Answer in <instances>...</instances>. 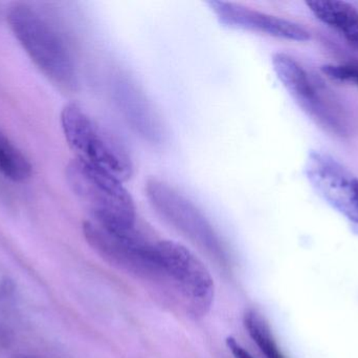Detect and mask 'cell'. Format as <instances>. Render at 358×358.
I'll return each mask as SVG.
<instances>
[{
	"label": "cell",
	"instance_id": "4fadbf2b",
	"mask_svg": "<svg viewBox=\"0 0 358 358\" xmlns=\"http://www.w3.org/2000/svg\"><path fill=\"white\" fill-rule=\"evenodd\" d=\"M322 71L334 81L353 83L358 86V67L351 64H327Z\"/></svg>",
	"mask_w": 358,
	"mask_h": 358
},
{
	"label": "cell",
	"instance_id": "30bf717a",
	"mask_svg": "<svg viewBox=\"0 0 358 358\" xmlns=\"http://www.w3.org/2000/svg\"><path fill=\"white\" fill-rule=\"evenodd\" d=\"M315 18L338 32L358 50V11L352 4L338 0L307 2Z\"/></svg>",
	"mask_w": 358,
	"mask_h": 358
},
{
	"label": "cell",
	"instance_id": "52a82bcc",
	"mask_svg": "<svg viewBox=\"0 0 358 358\" xmlns=\"http://www.w3.org/2000/svg\"><path fill=\"white\" fill-rule=\"evenodd\" d=\"M309 182L334 209L358 224V178L329 153L313 151L306 163Z\"/></svg>",
	"mask_w": 358,
	"mask_h": 358
},
{
	"label": "cell",
	"instance_id": "7c38bea8",
	"mask_svg": "<svg viewBox=\"0 0 358 358\" xmlns=\"http://www.w3.org/2000/svg\"><path fill=\"white\" fill-rule=\"evenodd\" d=\"M244 327L250 338L266 358H285L282 354L271 328L262 315L256 310H248L244 315Z\"/></svg>",
	"mask_w": 358,
	"mask_h": 358
},
{
	"label": "cell",
	"instance_id": "7a4b0ae2",
	"mask_svg": "<svg viewBox=\"0 0 358 358\" xmlns=\"http://www.w3.org/2000/svg\"><path fill=\"white\" fill-rule=\"evenodd\" d=\"M67 180L92 221L115 233L136 230V205L123 182L76 159L67 167Z\"/></svg>",
	"mask_w": 358,
	"mask_h": 358
},
{
	"label": "cell",
	"instance_id": "ba28073f",
	"mask_svg": "<svg viewBox=\"0 0 358 358\" xmlns=\"http://www.w3.org/2000/svg\"><path fill=\"white\" fill-rule=\"evenodd\" d=\"M146 195L153 207L168 222L194 241L215 247L216 235L203 214L185 195L164 181L150 179L146 184Z\"/></svg>",
	"mask_w": 358,
	"mask_h": 358
},
{
	"label": "cell",
	"instance_id": "277c9868",
	"mask_svg": "<svg viewBox=\"0 0 358 358\" xmlns=\"http://www.w3.org/2000/svg\"><path fill=\"white\" fill-rule=\"evenodd\" d=\"M273 67L290 96L315 123L340 137L348 134L346 119L338 103L294 57L277 53L273 56Z\"/></svg>",
	"mask_w": 358,
	"mask_h": 358
},
{
	"label": "cell",
	"instance_id": "5bb4252c",
	"mask_svg": "<svg viewBox=\"0 0 358 358\" xmlns=\"http://www.w3.org/2000/svg\"><path fill=\"white\" fill-rule=\"evenodd\" d=\"M227 348L235 358H255L248 351H246L234 338H227Z\"/></svg>",
	"mask_w": 358,
	"mask_h": 358
},
{
	"label": "cell",
	"instance_id": "6da1fadb",
	"mask_svg": "<svg viewBox=\"0 0 358 358\" xmlns=\"http://www.w3.org/2000/svg\"><path fill=\"white\" fill-rule=\"evenodd\" d=\"M6 19L15 37L36 67L57 85L73 90L78 83L75 62L58 32L27 4L10 6Z\"/></svg>",
	"mask_w": 358,
	"mask_h": 358
},
{
	"label": "cell",
	"instance_id": "3957f363",
	"mask_svg": "<svg viewBox=\"0 0 358 358\" xmlns=\"http://www.w3.org/2000/svg\"><path fill=\"white\" fill-rule=\"evenodd\" d=\"M60 121L77 161L106 172L121 182L131 178L134 164L125 147L79 105H66L61 111Z\"/></svg>",
	"mask_w": 358,
	"mask_h": 358
},
{
	"label": "cell",
	"instance_id": "8fae6325",
	"mask_svg": "<svg viewBox=\"0 0 358 358\" xmlns=\"http://www.w3.org/2000/svg\"><path fill=\"white\" fill-rule=\"evenodd\" d=\"M0 174L15 183L31 176V165L24 155L0 130Z\"/></svg>",
	"mask_w": 358,
	"mask_h": 358
},
{
	"label": "cell",
	"instance_id": "8992f818",
	"mask_svg": "<svg viewBox=\"0 0 358 358\" xmlns=\"http://www.w3.org/2000/svg\"><path fill=\"white\" fill-rule=\"evenodd\" d=\"M83 233L87 243L106 260L134 273L163 277L155 244L145 242L136 230L115 233L90 220L84 222Z\"/></svg>",
	"mask_w": 358,
	"mask_h": 358
},
{
	"label": "cell",
	"instance_id": "5b68a950",
	"mask_svg": "<svg viewBox=\"0 0 358 358\" xmlns=\"http://www.w3.org/2000/svg\"><path fill=\"white\" fill-rule=\"evenodd\" d=\"M155 248L163 277L176 286L196 315H206L215 296L208 269L191 250L176 242L159 241Z\"/></svg>",
	"mask_w": 358,
	"mask_h": 358
},
{
	"label": "cell",
	"instance_id": "9c48e42d",
	"mask_svg": "<svg viewBox=\"0 0 358 358\" xmlns=\"http://www.w3.org/2000/svg\"><path fill=\"white\" fill-rule=\"evenodd\" d=\"M206 4L224 27L264 34L290 41L304 42L310 39V33L294 21L252 10L234 2L210 0Z\"/></svg>",
	"mask_w": 358,
	"mask_h": 358
}]
</instances>
